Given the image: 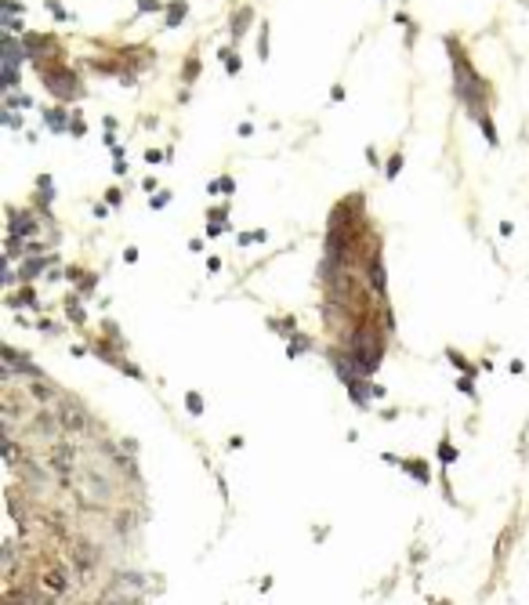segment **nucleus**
Segmentation results:
<instances>
[{"label":"nucleus","instance_id":"20e7f679","mask_svg":"<svg viewBox=\"0 0 529 605\" xmlns=\"http://www.w3.org/2000/svg\"><path fill=\"white\" fill-rule=\"evenodd\" d=\"M185 403H189V410H192V413H200V406H203V403H200V395H189Z\"/></svg>","mask_w":529,"mask_h":605},{"label":"nucleus","instance_id":"7ed1b4c3","mask_svg":"<svg viewBox=\"0 0 529 605\" xmlns=\"http://www.w3.org/2000/svg\"><path fill=\"white\" fill-rule=\"evenodd\" d=\"M247 22H250V15L243 11V15H239V19H236V33H243V29H247Z\"/></svg>","mask_w":529,"mask_h":605},{"label":"nucleus","instance_id":"f257e3e1","mask_svg":"<svg viewBox=\"0 0 529 605\" xmlns=\"http://www.w3.org/2000/svg\"><path fill=\"white\" fill-rule=\"evenodd\" d=\"M66 584H69V577H66V569H62V565H51V569L44 572V587H47V591L62 595V591H66Z\"/></svg>","mask_w":529,"mask_h":605},{"label":"nucleus","instance_id":"f03ea898","mask_svg":"<svg viewBox=\"0 0 529 605\" xmlns=\"http://www.w3.org/2000/svg\"><path fill=\"white\" fill-rule=\"evenodd\" d=\"M370 283H374V286H384V272H381V261H370Z\"/></svg>","mask_w":529,"mask_h":605}]
</instances>
